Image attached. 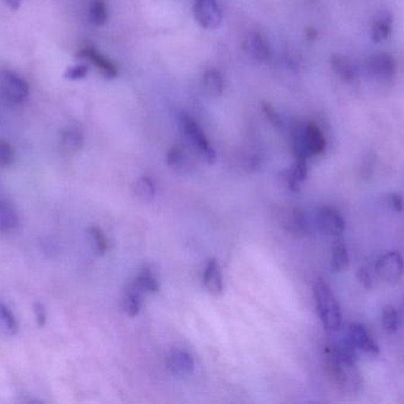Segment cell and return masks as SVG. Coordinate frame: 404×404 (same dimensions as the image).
I'll return each mask as SVG.
<instances>
[{
  "label": "cell",
  "instance_id": "6da1fadb",
  "mask_svg": "<svg viewBox=\"0 0 404 404\" xmlns=\"http://www.w3.org/2000/svg\"><path fill=\"white\" fill-rule=\"evenodd\" d=\"M328 367L337 383L346 392H357L362 387V376L357 368L353 348L348 343L333 346L328 351Z\"/></svg>",
  "mask_w": 404,
  "mask_h": 404
},
{
  "label": "cell",
  "instance_id": "7a4b0ae2",
  "mask_svg": "<svg viewBox=\"0 0 404 404\" xmlns=\"http://www.w3.org/2000/svg\"><path fill=\"white\" fill-rule=\"evenodd\" d=\"M319 319L328 331H337L342 325V311L333 289L324 281H318L313 287Z\"/></svg>",
  "mask_w": 404,
  "mask_h": 404
},
{
  "label": "cell",
  "instance_id": "3957f363",
  "mask_svg": "<svg viewBox=\"0 0 404 404\" xmlns=\"http://www.w3.org/2000/svg\"><path fill=\"white\" fill-rule=\"evenodd\" d=\"M295 152L296 157L308 158L319 155L326 147L324 134L316 124L308 122L297 128L295 132Z\"/></svg>",
  "mask_w": 404,
  "mask_h": 404
},
{
  "label": "cell",
  "instance_id": "277c9868",
  "mask_svg": "<svg viewBox=\"0 0 404 404\" xmlns=\"http://www.w3.org/2000/svg\"><path fill=\"white\" fill-rule=\"evenodd\" d=\"M30 87L28 82L11 71L0 74V95L10 103L21 105L28 100Z\"/></svg>",
  "mask_w": 404,
  "mask_h": 404
},
{
  "label": "cell",
  "instance_id": "5b68a950",
  "mask_svg": "<svg viewBox=\"0 0 404 404\" xmlns=\"http://www.w3.org/2000/svg\"><path fill=\"white\" fill-rule=\"evenodd\" d=\"M181 128L184 135L196 146L204 160L209 164H213L216 160V151L209 144V139L206 137L199 125L187 114H182L181 117Z\"/></svg>",
  "mask_w": 404,
  "mask_h": 404
},
{
  "label": "cell",
  "instance_id": "8992f818",
  "mask_svg": "<svg viewBox=\"0 0 404 404\" xmlns=\"http://www.w3.org/2000/svg\"><path fill=\"white\" fill-rule=\"evenodd\" d=\"M346 343L351 348H357L367 356L376 357L380 353V348L376 342L372 339L370 333L362 323H352L346 330Z\"/></svg>",
  "mask_w": 404,
  "mask_h": 404
},
{
  "label": "cell",
  "instance_id": "52a82bcc",
  "mask_svg": "<svg viewBox=\"0 0 404 404\" xmlns=\"http://www.w3.org/2000/svg\"><path fill=\"white\" fill-rule=\"evenodd\" d=\"M404 271V261L398 251H389L377 260L376 273L387 283H397Z\"/></svg>",
  "mask_w": 404,
  "mask_h": 404
},
{
  "label": "cell",
  "instance_id": "ba28073f",
  "mask_svg": "<svg viewBox=\"0 0 404 404\" xmlns=\"http://www.w3.org/2000/svg\"><path fill=\"white\" fill-rule=\"evenodd\" d=\"M194 16L202 28L214 30L222 23V12L216 4V0H196Z\"/></svg>",
  "mask_w": 404,
  "mask_h": 404
},
{
  "label": "cell",
  "instance_id": "9c48e42d",
  "mask_svg": "<svg viewBox=\"0 0 404 404\" xmlns=\"http://www.w3.org/2000/svg\"><path fill=\"white\" fill-rule=\"evenodd\" d=\"M367 69L372 76L385 81L392 78L396 73V62L389 53H376L369 57Z\"/></svg>",
  "mask_w": 404,
  "mask_h": 404
},
{
  "label": "cell",
  "instance_id": "30bf717a",
  "mask_svg": "<svg viewBox=\"0 0 404 404\" xmlns=\"http://www.w3.org/2000/svg\"><path fill=\"white\" fill-rule=\"evenodd\" d=\"M317 226L320 230L331 236H340L345 230V221L338 211L330 206L320 208L317 212Z\"/></svg>",
  "mask_w": 404,
  "mask_h": 404
},
{
  "label": "cell",
  "instance_id": "8fae6325",
  "mask_svg": "<svg viewBox=\"0 0 404 404\" xmlns=\"http://www.w3.org/2000/svg\"><path fill=\"white\" fill-rule=\"evenodd\" d=\"M166 364L169 371L179 376H187L194 370V360L192 355L180 348H175L169 352Z\"/></svg>",
  "mask_w": 404,
  "mask_h": 404
},
{
  "label": "cell",
  "instance_id": "7c38bea8",
  "mask_svg": "<svg viewBox=\"0 0 404 404\" xmlns=\"http://www.w3.org/2000/svg\"><path fill=\"white\" fill-rule=\"evenodd\" d=\"M243 47H244L245 51L248 55L254 57L256 61H267L271 56L270 45L261 33H248L243 42Z\"/></svg>",
  "mask_w": 404,
  "mask_h": 404
},
{
  "label": "cell",
  "instance_id": "4fadbf2b",
  "mask_svg": "<svg viewBox=\"0 0 404 404\" xmlns=\"http://www.w3.org/2000/svg\"><path fill=\"white\" fill-rule=\"evenodd\" d=\"M78 56L91 62L92 65H95L97 69H100L102 75L107 77V78H115L117 76V74H118L116 65L109 61L107 57L103 56L102 53H98L97 50L91 48V47L82 49L80 53H78Z\"/></svg>",
  "mask_w": 404,
  "mask_h": 404
},
{
  "label": "cell",
  "instance_id": "5bb4252c",
  "mask_svg": "<svg viewBox=\"0 0 404 404\" xmlns=\"http://www.w3.org/2000/svg\"><path fill=\"white\" fill-rule=\"evenodd\" d=\"M204 285L206 289L213 295H220L224 291V280L220 264L218 260H209L204 271Z\"/></svg>",
  "mask_w": 404,
  "mask_h": 404
},
{
  "label": "cell",
  "instance_id": "9a60e30c",
  "mask_svg": "<svg viewBox=\"0 0 404 404\" xmlns=\"http://www.w3.org/2000/svg\"><path fill=\"white\" fill-rule=\"evenodd\" d=\"M308 158L296 157V162L292 167L286 172V182L290 189L292 191L299 190L301 183L304 182L308 176Z\"/></svg>",
  "mask_w": 404,
  "mask_h": 404
},
{
  "label": "cell",
  "instance_id": "2e32d148",
  "mask_svg": "<svg viewBox=\"0 0 404 404\" xmlns=\"http://www.w3.org/2000/svg\"><path fill=\"white\" fill-rule=\"evenodd\" d=\"M392 28V16L390 12H382L375 18L371 26V38L375 43L383 42L390 36Z\"/></svg>",
  "mask_w": 404,
  "mask_h": 404
},
{
  "label": "cell",
  "instance_id": "e0dca14e",
  "mask_svg": "<svg viewBox=\"0 0 404 404\" xmlns=\"http://www.w3.org/2000/svg\"><path fill=\"white\" fill-rule=\"evenodd\" d=\"M18 226V214L12 203L0 196V233L12 230Z\"/></svg>",
  "mask_w": 404,
  "mask_h": 404
},
{
  "label": "cell",
  "instance_id": "ac0fdd59",
  "mask_svg": "<svg viewBox=\"0 0 404 404\" xmlns=\"http://www.w3.org/2000/svg\"><path fill=\"white\" fill-rule=\"evenodd\" d=\"M85 142L83 134L76 128H68L60 135V150L65 154H73L82 149Z\"/></svg>",
  "mask_w": 404,
  "mask_h": 404
},
{
  "label": "cell",
  "instance_id": "d6986e66",
  "mask_svg": "<svg viewBox=\"0 0 404 404\" xmlns=\"http://www.w3.org/2000/svg\"><path fill=\"white\" fill-rule=\"evenodd\" d=\"M140 288L137 287L134 283L125 291L122 300V308L129 317H137L141 311L142 306V296H141Z\"/></svg>",
  "mask_w": 404,
  "mask_h": 404
},
{
  "label": "cell",
  "instance_id": "ffe728a7",
  "mask_svg": "<svg viewBox=\"0 0 404 404\" xmlns=\"http://www.w3.org/2000/svg\"><path fill=\"white\" fill-rule=\"evenodd\" d=\"M202 88H204V93L207 94L211 97H219L222 94L224 90V81H222V76L218 70H207L204 73V78H202Z\"/></svg>",
  "mask_w": 404,
  "mask_h": 404
},
{
  "label": "cell",
  "instance_id": "44dd1931",
  "mask_svg": "<svg viewBox=\"0 0 404 404\" xmlns=\"http://www.w3.org/2000/svg\"><path fill=\"white\" fill-rule=\"evenodd\" d=\"M331 65H333V70L336 71L337 75L342 80L350 82L356 78V67L349 60L348 57L336 55L331 60Z\"/></svg>",
  "mask_w": 404,
  "mask_h": 404
},
{
  "label": "cell",
  "instance_id": "7402d4cb",
  "mask_svg": "<svg viewBox=\"0 0 404 404\" xmlns=\"http://www.w3.org/2000/svg\"><path fill=\"white\" fill-rule=\"evenodd\" d=\"M285 223L288 230L291 231L292 234L304 235L305 233H308V219L305 217L304 212L298 209H293L291 212H288Z\"/></svg>",
  "mask_w": 404,
  "mask_h": 404
},
{
  "label": "cell",
  "instance_id": "603a6c76",
  "mask_svg": "<svg viewBox=\"0 0 404 404\" xmlns=\"http://www.w3.org/2000/svg\"><path fill=\"white\" fill-rule=\"evenodd\" d=\"M350 259H349L348 249L344 243H337L333 248L331 253V269L336 273L343 271L349 267Z\"/></svg>",
  "mask_w": 404,
  "mask_h": 404
},
{
  "label": "cell",
  "instance_id": "cb8c5ba5",
  "mask_svg": "<svg viewBox=\"0 0 404 404\" xmlns=\"http://www.w3.org/2000/svg\"><path fill=\"white\" fill-rule=\"evenodd\" d=\"M89 18L92 24L102 26L108 22V10L105 0H92L89 8Z\"/></svg>",
  "mask_w": 404,
  "mask_h": 404
},
{
  "label": "cell",
  "instance_id": "d4e9b609",
  "mask_svg": "<svg viewBox=\"0 0 404 404\" xmlns=\"http://www.w3.org/2000/svg\"><path fill=\"white\" fill-rule=\"evenodd\" d=\"M134 285L140 288L141 291L149 292V293H157L160 289V285H159L155 275L152 274V271L147 268L137 275Z\"/></svg>",
  "mask_w": 404,
  "mask_h": 404
},
{
  "label": "cell",
  "instance_id": "484cf974",
  "mask_svg": "<svg viewBox=\"0 0 404 404\" xmlns=\"http://www.w3.org/2000/svg\"><path fill=\"white\" fill-rule=\"evenodd\" d=\"M382 325L385 331L389 333H394L398 330L400 326V317L396 308L392 305H387L382 310Z\"/></svg>",
  "mask_w": 404,
  "mask_h": 404
},
{
  "label": "cell",
  "instance_id": "4316f807",
  "mask_svg": "<svg viewBox=\"0 0 404 404\" xmlns=\"http://www.w3.org/2000/svg\"><path fill=\"white\" fill-rule=\"evenodd\" d=\"M135 194L139 199H142L144 202L152 201L155 196V185L152 179L148 177H142L137 180L135 184Z\"/></svg>",
  "mask_w": 404,
  "mask_h": 404
},
{
  "label": "cell",
  "instance_id": "83f0119b",
  "mask_svg": "<svg viewBox=\"0 0 404 404\" xmlns=\"http://www.w3.org/2000/svg\"><path fill=\"white\" fill-rule=\"evenodd\" d=\"M89 235L91 237V241L94 243V247H95L97 254H105V251H108V241H107L105 233L97 226H91L89 229Z\"/></svg>",
  "mask_w": 404,
  "mask_h": 404
},
{
  "label": "cell",
  "instance_id": "f1b7e54d",
  "mask_svg": "<svg viewBox=\"0 0 404 404\" xmlns=\"http://www.w3.org/2000/svg\"><path fill=\"white\" fill-rule=\"evenodd\" d=\"M0 320L10 333L15 335L18 331L16 317L13 315L12 312L10 311V308L3 303H0Z\"/></svg>",
  "mask_w": 404,
  "mask_h": 404
},
{
  "label": "cell",
  "instance_id": "f546056e",
  "mask_svg": "<svg viewBox=\"0 0 404 404\" xmlns=\"http://www.w3.org/2000/svg\"><path fill=\"white\" fill-rule=\"evenodd\" d=\"M16 159V154L12 146L8 142H0V169H5L12 165Z\"/></svg>",
  "mask_w": 404,
  "mask_h": 404
},
{
  "label": "cell",
  "instance_id": "4dcf8cb0",
  "mask_svg": "<svg viewBox=\"0 0 404 404\" xmlns=\"http://www.w3.org/2000/svg\"><path fill=\"white\" fill-rule=\"evenodd\" d=\"M167 162L172 169L175 170H182L186 166V157L182 150L179 147H174L169 151L168 155H167Z\"/></svg>",
  "mask_w": 404,
  "mask_h": 404
},
{
  "label": "cell",
  "instance_id": "1f68e13d",
  "mask_svg": "<svg viewBox=\"0 0 404 404\" xmlns=\"http://www.w3.org/2000/svg\"><path fill=\"white\" fill-rule=\"evenodd\" d=\"M89 73V67L85 65H77L69 67L68 70L65 71L64 77L70 81H78L83 80L87 77Z\"/></svg>",
  "mask_w": 404,
  "mask_h": 404
},
{
  "label": "cell",
  "instance_id": "d6a6232c",
  "mask_svg": "<svg viewBox=\"0 0 404 404\" xmlns=\"http://www.w3.org/2000/svg\"><path fill=\"white\" fill-rule=\"evenodd\" d=\"M261 110H263L268 120L272 122L276 127H281L283 126V121H281L279 114L276 113V110H274V107L271 103H268L266 101L261 102Z\"/></svg>",
  "mask_w": 404,
  "mask_h": 404
},
{
  "label": "cell",
  "instance_id": "836d02e7",
  "mask_svg": "<svg viewBox=\"0 0 404 404\" xmlns=\"http://www.w3.org/2000/svg\"><path fill=\"white\" fill-rule=\"evenodd\" d=\"M357 278L360 280V283L365 286V288H371L372 286V275L370 269L367 267L360 268L358 273H357Z\"/></svg>",
  "mask_w": 404,
  "mask_h": 404
},
{
  "label": "cell",
  "instance_id": "e575fe53",
  "mask_svg": "<svg viewBox=\"0 0 404 404\" xmlns=\"http://www.w3.org/2000/svg\"><path fill=\"white\" fill-rule=\"evenodd\" d=\"M389 204L394 210L401 211L403 209V199L400 194H389Z\"/></svg>",
  "mask_w": 404,
  "mask_h": 404
},
{
  "label": "cell",
  "instance_id": "d590c367",
  "mask_svg": "<svg viewBox=\"0 0 404 404\" xmlns=\"http://www.w3.org/2000/svg\"><path fill=\"white\" fill-rule=\"evenodd\" d=\"M35 313H36L37 321L39 323L40 326H43L46 321V313L42 303L35 305Z\"/></svg>",
  "mask_w": 404,
  "mask_h": 404
},
{
  "label": "cell",
  "instance_id": "8d00e7d4",
  "mask_svg": "<svg viewBox=\"0 0 404 404\" xmlns=\"http://www.w3.org/2000/svg\"><path fill=\"white\" fill-rule=\"evenodd\" d=\"M6 1H8V6L12 8V10H18L21 0H6Z\"/></svg>",
  "mask_w": 404,
  "mask_h": 404
}]
</instances>
